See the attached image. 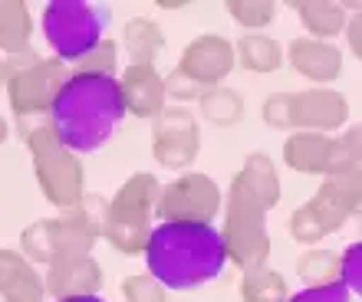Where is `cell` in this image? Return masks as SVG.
<instances>
[{
    "label": "cell",
    "instance_id": "29",
    "mask_svg": "<svg viewBox=\"0 0 362 302\" xmlns=\"http://www.w3.org/2000/svg\"><path fill=\"white\" fill-rule=\"evenodd\" d=\"M122 296L125 302H168V289L148 273L129 276L122 283Z\"/></svg>",
    "mask_w": 362,
    "mask_h": 302
},
{
    "label": "cell",
    "instance_id": "27",
    "mask_svg": "<svg viewBox=\"0 0 362 302\" xmlns=\"http://www.w3.org/2000/svg\"><path fill=\"white\" fill-rule=\"evenodd\" d=\"M359 168H362V122L333 138L329 174H326V178H343V174H353V171H359Z\"/></svg>",
    "mask_w": 362,
    "mask_h": 302
},
{
    "label": "cell",
    "instance_id": "34",
    "mask_svg": "<svg viewBox=\"0 0 362 302\" xmlns=\"http://www.w3.org/2000/svg\"><path fill=\"white\" fill-rule=\"evenodd\" d=\"M260 115H264V122L270 125V128H290V92H274L264 99V109H260Z\"/></svg>",
    "mask_w": 362,
    "mask_h": 302
},
{
    "label": "cell",
    "instance_id": "5",
    "mask_svg": "<svg viewBox=\"0 0 362 302\" xmlns=\"http://www.w3.org/2000/svg\"><path fill=\"white\" fill-rule=\"evenodd\" d=\"M158 198L162 184L155 174L139 171L115 191L109 200V217H105V240L125 256L145 253L152 240V220L158 217Z\"/></svg>",
    "mask_w": 362,
    "mask_h": 302
},
{
    "label": "cell",
    "instance_id": "8",
    "mask_svg": "<svg viewBox=\"0 0 362 302\" xmlns=\"http://www.w3.org/2000/svg\"><path fill=\"white\" fill-rule=\"evenodd\" d=\"M109 10L83 0H53L43 7V37L63 63H83L105 40Z\"/></svg>",
    "mask_w": 362,
    "mask_h": 302
},
{
    "label": "cell",
    "instance_id": "13",
    "mask_svg": "<svg viewBox=\"0 0 362 302\" xmlns=\"http://www.w3.org/2000/svg\"><path fill=\"white\" fill-rule=\"evenodd\" d=\"M234 66H238V49L221 33H201V37H194L178 59L181 73L191 76L204 89H218Z\"/></svg>",
    "mask_w": 362,
    "mask_h": 302
},
{
    "label": "cell",
    "instance_id": "23",
    "mask_svg": "<svg viewBox=\"0 0 362 302\" xmlns=\"http://www.w3.org/2000/svg\"><path fill=\"white\" fill-rule=\"evenodd\" d=\"M238 178L264 200L267 210H274L276 204H280V174H276V164L270 155H264V151L247 155V158H244V168L238 171Z\"/></svg>",
    "mask_w": 362,
    "mask_h": 302
},
{
    "label": "cell",
    "instance_id": "18",
    "mask_svg": "<svg viewBox=\"0 0 362 302\" xmlns=\"http://www.w3.org/2000/svg\"><path fill=\"white\" fill-rule=\"evenodd\" d=\"M333 138L323 132H293L284 142V161L296 174H329Z\"/></svg>",
    "mask_w": 362,
    "mask_h": 302
},
{
    "label": "cell",
    "instance_id": "16",
    "mask_svg": "<svg viewBox=\"0 0 362 302\" xmlns=\"http://www.w3.org/2000/svg\"><path fill=\"white\" fill-rule=\"evenodd\" d=\"M47 283L20 250L0 246V302H43Z\"/></svg>",
    "mask_w": 362,
    "mask_h": 302
},
{
    "label": "cell",
    "instance_id": "19",
    "mask_svg": "<svg viewBox=\"0 0 362 302\" xmlns=\"http://www.w3.org/2000/svg\"><path fill=\"white\" fill-rule=\"evenodd\" d=\"M293 10L306 33L313 40H326V43H333V37L346 33V23H349L346 4H333V0H300L293 4Z\"/></svg>",
    "mask_w": 362,
    "mask_h": 302
},
{
    "label": "cell",
    "instance_id": "12",
    "mask_svg": "<svg viewBox=\"0 0 362 302\" xmlns=\"http://www.w3.org/2000/svg\"><path fill=\"white\" fill-rule=\"evenodd\" d=\"M349 119V102L329 85L290 92V132H336Z\"/></svg>",
    "mask_w": 362,
    "mask_h": 302
},
{
    "label": "cell",
    "instance_id": "25",
    "mask_svg": "<svg viewBox=\"0 0 362 302\" xmlns=\"http://www.w3.org/2000/svg\"><path fill=\"white\" fill-rule=\"evenodd\" d=\"M240 299L244 302H290V286L276 270L257 266L240 276Z\"/></svg>",
    "mask_w": 362,
    "mask_h": 302
},
{
    "label": "cell",
    "instance_id": "36",
    "mask_svg": "<svg viewBox=\"0 0 362 302\" xmlns=\"http://www.w3.org/2000/svg\"><path fill=\"white\" fill-rule=\"evenodd\" d=\"M10 76H13V73H10V63H7V59H0V89H7Z\"/></svg>",
    "mask_w": 362,
    "mask_h": 302
},
{
    "label": "cell",
    "instance_id": "1",
    "mask_svg": "<svg viewBox=\"0 0 362 302\" xmlns=\"http://www.w3.org/2000/svg\"><path fill=\"white\" fill-rule=\"evenodd\" d=\"M125 115L129 109H125L119 76L69 73L47 119L69 151L93 155L112 138Z\"/></svg>",
    "mask_w": 362,
    "mask_h": 302
},
{
    "label": "cell",
    "instance_id": "21",
    "mask_svg": "<svg viewBox=\"0 0 362 302\" xmlns=\"http://www.w3.org/2000/svg\"><path fill=\"white\" fill-rule=\"evenodd\" d=\"M33 17L23 0H0V49L7 56H20L30 49Z\"/></svg>",
    "mask_w": 362,
    "mask_h": 302
},
{
    "label": "cell",
    "instance_id": "30",
    "mask_svg": "<svg viewBox=\"0 0 362 302\" xmlns=\"http://www.w3.org/2000/svg\"><path fill=\"white\" fill-rule=\"evenodd\" d=\"M115 66H119V43L105 37L99 47L89 53L83 63H76L73 73H99V76H115Z\"/></svg>",
    "mask_w": 362,
    "mask_h": 302
},
{
    "label": "cell",
    "instance_id": "4",
    "mask_svg": "<svg viewBox=\"0 0 362 302\" xmlns=\"http://www.w3.org/2000/svg\"><path fill=\"white\" fill-rule=\"evenodd\" d=\"M20 135L30 148L33 158V174L43 191V198L57 210H76L86 198V184H83V161L76 158V151H69L66 145L57 138L49 119H20L17 122Z\"/></svg>",
    "mask_w": 362,
    "mask_h": 302
},
{
    "label": "cell",
    "instance_id": "15",
    "mask_svg": "<svg viewBox=\"0 0 362 302\" xmlns=\"http://www.w3.org/2000/svg\"><path fill=\"white\" fill-rule=\"evenodd\" d=\"M47 296L53 299H73V296H95L103 289V266L93 256H76V260H59L47 266Z\"/></svg>",
    "mask_w": 362,
    "mask_h": 302
},
{
    "label": "cell",
    "instance_id": "9",
    "mask_svg": "<svg viewBox=\"0 0 362 302\" xmlns=\"http://www.w3.org/2000/svg\"><path fill=\"white\" fill-rule=\"evenodd\" d=\"M69 73L63 59H37L30 66H20L7 83V99L17 119H47L59 89L66 85Z\"/></svg>",
    "mask_w": 362,
    "mask_h": 302
},
{
    "label": "cell",
    "instance_id": "28",
    "mask_svg": "<svg viewBox=\"0 0 362 302\" xmlns=\"http://www.w3.org/2000/svg\"><path fill=\"white\" fill-rule=\"evenodd\" d=\"M228 13L240 27L260 30L276 17V4H270V0H228Z\"/></svg>",
    "mask_w": 362,
    "mask_h": 302
},
{
    "label": "cell",
    "instance_id": "3",
    "mask_svg": "<svg viewBox=\"0 0 362 302\" xmlns=\"http://www.w3.org/2000/svg\"><path fill=\"white\" fill-rule=\"evenodd\" d=\"M105 217H109V200L103 194H86L76 210H66L59 217L33 220L23 226L20 253L40 266L93 256L95 240L105 236Z\"/></svg>",
    "mask_w": 362,
    "mask_h": 302
},
{
    "label": "cell",
    "instance_id": "37",
    "mask_svg": "<svg viewBox=\"0 0 362 302\" xmlns=\"http://www.w3.org/2000/svg\"><path fill=\"white\" fill-rule=\"evenodd\" d=\"M57 302H105L103 296H73V299H57Z\"/></svg>",
    "mask_w": 362,
    "mask_h": 302
},
{
    "label": "cell",
    "instance_id": "24",
    "mask_svg": "<svg viewBox=\"0 0 362 302\" xmlns=\"http://www.w3.org/2000/svg\"><path fill=\"white\" fill-rule=\"evenodd\" d=\"M296 276L303 286H329V283H343V253L333 250H306L296 260Z\"/></svg>",
    "mask_w": 362,
    "mask_h": 302
},
{
    "label": "cell",
    "instance_id": "22",
    "mask_svg": "<svg viewBox=\"0 0 362 302\" xmlns=\"http://www.w3.org/2000/svg\"><path fill=\"white\" fill-rule=\"evenodd\" d=\"M234 49H238V66H244L247 73H276L286 59L284 47L267 33H244Z\"/></svg>",
    "mask_w": 362,
    "mask_h": 302
},
{
    "label": "cell",
    "instance_id": "40",
    "mask_svg": "<svg viewBox=\"0 0 362 302\" xmlns=\"http://www.w3.org/2000/svg\"><path fill=\"white\" fill-rule=\"evenodd\" d=\"M359 230H362V217H359Z\"/></svg>",
    "mask_w": 362,
    "mask_h": 302
},
{
    "label": "cell",
    "instance_id": "17",
    "mask_svg": "<svg viewBox=\"0 0 362 302\" xmlns=\"http://www.w3.org/2000/svg\"><path fill=\"white\" fill-rule=\"evenodd\" d=\"M286 59L310 83H333L336 76L343 73V53H339V47L326 43V40L296 37L286 47Z\"/></svg>",
    "mask_w": 362,
    "mask_h": 302
},
{
    "label": "cell",
    "instance_id": "39",
    "mask_svg": "<svg viewBox=\"0 0 362 302\" xmlns=\"http://www.w3.org/2000/svg\"><path fill=\"white\" fill-rule=\"evenodd\" d=\"M158 7L172 10V7H185V0H158Z\"/></svg>",
    "mask_w": 362,
    "mask_h": 302
},
{
    "label": "cell",
    "instance_id": "6",
    "mask_svg": "<svg viewBox=\"0 0 362 302\" xmlns=\"http://www.w3.org/2000/svg\"><path fill=\"white\" fill-rule=\"evenodd\" d=\"M353 214L362 217V168L343 178H326L313 198L290 214V234L296 243L313 246L343 230Z\"/></svg>",
    "mask_w": 362,
    "mask_h": 302
},
{
    "label": "cell",
    "instance_id": "32",
    "mask_svg": "<svg viewBox=\"0 0 362 302\" xmlns=\"http://www.w3.org/2000/svg\"><path fill=\"white\" fill-rule=\"evenodd\" d=\"M165 89H168V95H172V99H178V102H194V99L201 102V95L208 92L204 85H198L194 79H191V76L181 73L178 66L165 76Z\"/></svg>",
    "mask_w": 362,
    "mask_h": 302
},
{
    "label": "cell",
    "instance_id": "7",
    "mask_svg": "<svg viewBox=\"0 0 362 302\" xmlns=\"http://www.w3.org/2000/svg\"><path fill=\"white\" fill-rule=\"evenodd\" d=\"M224 246H228L230 263L240 266L244 273L267 266L270 256V234H267V207L244 181L234 174L224 198V226H221Z\"/></svg>",
    "mask_w": 362,
    "mask_h": 302
},
{
    "label": "cell",
    "instance_id": "35",
    "mask_svg": "<svg viewBox=\"0 0 362 302\" xmlns=\"http://www.w3.org/2000/svg\"><path fill=\"white\" fill-rule=\"evenodd\" d=\"M346 43L356 53V59H362V13H349V23H346Z\"/></svg>",
    "mask_w": 362,
    "mask_h": 302
},
{
    "label": "cell",
    "instance_id": "31",
    "mask_svg": "<svg viewBox=\"0 0 362 302\" xmlns=\"http://www.w3.org/2000/svg\"><path fill=\"white\" fill-rule=\"evenodd\" d=\"M343 286L362 299V240L343 250Z\"/></svg>",
    "mask_w": 362,
    "mask_h": 302
},
{
    "label": "cell",
    "instance_id": "10",
    "mask_svg": "<svg viewBox=\"0 0 362 302\" xmlns=\"http://www.w3.org/2000/svg\"><path fill=\"white\" fill-rule=\"evenodd\" d=\"M224 207V194L214 178L188 171L178 181L165 184L158 198V217L162 224H211Z\"/></svg>",
    "mask_w": 362,
    "mask_h": 302
},
{
    "label": "cell",
    "instance_id": "20",
    "mask_svg": "<svg viewBox=\"0 0 362 302\" xmlns=\"http://www.w3.org/2000/svg\"><path fill=\"white\" fill-rule=\"evenodd\" d=\"M122 49H125V56H129V66H155V59L162 56V49H165L162 27L152 17L125 20Z\"/></svg>",
    "mask_w": 362,
    "mask_h": 302
},
{
    "label": "cell",
    "instance_id": "11",
    "mask_svg": "<svg viewBox=\"0 0 362 302\" xmlns=\"http://www.w3.org/2000/svg\"><path fill=\"white\" fill-rule=\"evenodd\" d=\"M198 151H201V128L191 109L172 105L152 122V155L162 168L172 171L188 168L191 161L198 158Z\"/></svg>",
    "mask_w": 362,
    "mask_h": 302
},
{
    "label": "cell",
    "instance_id": "33",
    "mask_svg": "<svg viewBox=\"0 0 362 302\" xmlns=\"http://www.w3.org/2000/svg\"><path fill=\"white\" fill-rule=\"evenodd\" d=\"M353 293L343 283H329V286H303L300 293L290 296V302H349Z\"/></svg>",
    "mask_w": 362,
    "mask_h": 302
},
{
    "label": "cell",
    "instance_id": "38",
    "mask_svg": "<svg viewBox=\"0 0 362 302\" xmlns=\"http://www.w3.org/2000/svg\"><path fill=\"white\" fill-rule=\"evenodd\" d=\"M7 135H10V128H7V119H4V115H0V145L7 142Z\"/></svg>",
    "mask_w": 362,
    "mask_h": 302
},
{
    "label": "cell",
    "instance_id": "2",
    "mask_svg": "<svg viewBox=\"0 0 362 302\" xmlns=\"http://www.w3.org/2000/svg\"><path fill=\"white\" fill-rule=\"evenodd\" d=\"M228 263V246L214 224H158L145 250L148 276L175 293L218 279Z\"/></svg>",
    "mask_w": 362,
    "mask_h": 302
},
{
    "label": "cell",
    "instance_id": "26",
    "mask_svg": "<svg viewBox=\"0 0 362 302\" xmlns=\"http://www.w3.org/2000/svg\"><path fill=\"white\" fill-rule=\"evenodd\" d=\"M198 105H201V115L208 122L221 125V128H230V125H238L244 119V95L238 89H230V85L208 89V92L201 95Z\"/></svg>",
    "mask_w": 362,
    "mask_h": 302
},
{
    "label": "cell",
    "instance_id": "14",
    "mask_svg": "<svg viewBox=\"0 0 362 302\" xmlns=\"http://www.w3.org/2000/svg\"><path fill=\"white\" fill-rule=\"evenodd\" d=\"M119 85H122V99L129 115L135 119H158V115L168 109L165 99H168V89H165V76L155 66H125L119 76Z\"/></svg>",
    "mask_w": 362,
    "mask_h": 302
}]
</instances>
